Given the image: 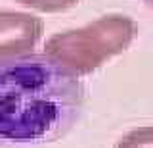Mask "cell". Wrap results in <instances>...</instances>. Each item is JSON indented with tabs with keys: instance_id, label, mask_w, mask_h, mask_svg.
<instances>
[{
	"instance_id": "2",
	"label": "cell",
	"mask_w": 153,
	"mask_h": 148,
	"mask_svg": "<svg viewBox=\"0 0 153 148\" xmlns=\"http://www.w3.org/2000/svg\"><path fill=\"white\" fill-rule=\"evenodd\" d=\"M44 21L29 12L0 10V64L31 54L38 44Z\"/></svg>"
},
{
	"instance_id": "5",
	"label": "cell",
	"mask_w": 153,
	"mask_h": 148,
	"mask_svg": "<svg viewBox=\"0 0 153 148\" xmlns=\"http://www.w3.org/2000/svg\"><path fill=\"white\" fill-rule=\"evenodd\" d=\"M146 2H147V4H149V6L153 8V0H146Z\"/></svg>"
},
{
	"instance_id": "1",
	"label": "cell",
	"mask_w": 153,
	"mask_h": 148,
	"mask_svg": "<svg viewBox=\"0 0 153 148\" xmlns=\"http://www.w3.org/2000/svg\"><path fill=\"white\" fill-rule=\"evenodd\" d=\"M136 23L123 14H109L79 29L56 33L44 44V58L69 77L92 73L130 46Z\"/></svg>"
},
{
	"instance_id": "4",
	"label": "cell",
	"mask_w": 153,
	"mask_h": 148,
	"mask_svg": "<svg viewBox=\"0 0 153 148\" xmlns=\"http://www.w3.org/2000/svg\"><path fill=\"white\" fill-rule=\"evenodd\" d=\"M17 4L27 8H33L36 12H46V14H56V12H65L73 8L79 0H16Z\"/></svg>"
},
{
	"instance_id": "3",
	"label": "cell",
	"mask_w": 153,
	"mask_h": 148,
	"mask_svg": "<svg viewBox=\"0 0 153 148\" xmlns=\"http://www.w3.org/2000/svg\"><path fill=\"white\" fill-rule=\"evenodd\" d=\"M115 148H153V125L128 131L117 140Z\"/></svg>"
}]
</instances>
